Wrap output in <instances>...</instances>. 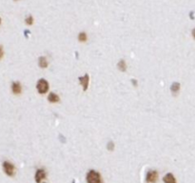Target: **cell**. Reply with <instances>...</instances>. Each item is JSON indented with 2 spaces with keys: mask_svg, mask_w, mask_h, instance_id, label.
I'll list each match as a JSON object with an SVG mask.
<instances>
[{
  "mask_svg": "<svg viewBox=\"0 0 195 183\" xmlns=\"http://www.w3.org/2000/svg\"><path fill=\"white\" fill-rule=\"evenodd\" d=\"M86 179L88 183H103L100 173L94 170H92L87 173Z\"/></svg>",
  "mask_w": 195,
  "mask_h": 183,
  "instance_id": "obj_1",
  "label": "cell"
},
{
  "mask_svg": "<svg viewBox=\"0 0 195 183\" xmlns=\"http://www.w3.org/2000/svg\"><path fill=\"white\" fill-rule=\"evenodd\" d=\"M36 89H37L38 93H41V94L46 93L49 91V83H48V81L46 79H43V78L39 79L37 81V84H36Z\"/></svg>",
  "mask_w": 195,
  "mask_h": 183,
  "instance_id": "obj_2",
  "label": "cell"
},
{
  "mask_svg": "<svg viewBox=\"0 0 195 183\" xmlns=\"http://www.w3.org/2000/svg\"><path fill=\"white\" fill-rule=\"evenodd\" d=\"M3 170H4L6 175L9 176V177H13L15 173V167L9 161L3 162Z\"/></svg>",
  "mask_w": 195,
  "mask_h": 183,
  "instance_id": "obj_3",
  "label": "cell"
},
{
  "mask_svg": "<svg viewBox=\"0 0 195 183\" xmlns=\"http://www.w3.org/2000/svg\"><path fill=\"white\" fill-rule=\"evenodd\" d=\"M158 179V173L156 171H149L146 176V181L148 183H155Z\"/></svg>",
  "mask_w": 195,
  "mask_h": 183,
  "instance_id": "obj_4",
  "label": "cell"
},
{
  "mask_svg": "<svg viewBox=\"0 0 195 183\" xmlns=\"http://www.w3.org/2000/svg\"><path fill=\"white\" fill-rule=\"evenodd\" d=\"M79 81H80V84L82 86L83 90L87 91L88 84H90V76H88V74H85L84 76H80L79 77Z\"/></svg>",
  "mask_w": 195,
  "mask_h": 183,
  "instance_id": "obj_5",
  "label": "cell"
},
{
  "mask_svg": "<svg viewBox=\"0 0 195 183\" xmlns=\"http://www.w3.org/2000/svg\"><path fill=\"white\" fill-rule=\"evenodd\" d=\"M45 177H46V172L43 169H39V170H37L36 173H35L34 179H35V181H36V183H41L42 180Z\"/></svg>",
  "mask_w": 195,
  "mask_h": 183,
  "instance_id": "obj_6",
  "label": "cell"
},
{
  "mask_svg": "<svg viewBox=\"0 0 195 183\" xmlns=\"http://www.w3.org/2000/svg\"><path fill=\"white\" fill-rule=\"evenodd\" d=\"M12 92L14 94H19L22 92V86L19 82H13L12 84Z\"/></svg>",
  "mask_w": 195,
  "mask_h": 183,
  "instance_id": "obj_7",
  "label": "cell"
},
{
  "mask_svg": "<svg viewBox=\"0 0 195 183\" xmlns=\"http://www.w3.org/2000/svg\"><path fill=\"white\" fill-rule=\"evenodd\" d=\"M48 100L51 103H57V102H59L60 97H59V95L56 94L55 93H51L48 97Z\"/></svg>",
  "mask_w": 195,
  "mask_h": 183,
  "instance_id": "obj_8",
  "label": "cell"
},
{
  "mask_svg": "<svg viewBox=\"0 0 195 183\" xmlns=\"http://www.w3.org/2000/svg\"><path fill=\"white\" fill-rule=\"evenodd\" d=\"M165 183H176V179L172 173H167L163 178Z\"/></svg>",
  "mask_w": 195,
  "mask_h": 183,
  "instance_id": "obj_9",
  "label": "cell"
},
{
  "mask_svg": "<svg viewBox=\"0 0 195 183\" xmlns=\"http://www.w3.org/2000/svg\"><path fill=\"white\" fill-rule=\"evenodd\" d=\"M38 65H39V67L42 68V69L47 68L48 65H49L47 58H46L45 56H41V57H39V59H38Z\"/></svg>",
  "mask_w": 195,
  "mask_h": 183,
  "instance_id": "obj_10",
  "label": "cell"
},
{
  "mask_svg": "<svg viewBox=\"0 0 195 183\" xmlns=\"http://www.w3.org/2000/svg\"><path fill=\"white\" fill-rule=\"evenodd\" d=\"M117 67H118V69L120 70V71L125 72L126 70H127V63H126V61L124 60V59H121L119 62H118V64H117Z\"/></svg>",
  "mask_w": 195,
  "mask_h": 183,
  "instance_id": "obj_11",
  "label": "cell"
},
{
  "mask_svg": "<svg viewBox=\"0 0 195 183\" xmlns=\"http://www.w3.org/2000/svg\"><path fill=\"white\" fill-rule=\"evenodd\" d=\"M87 39H88V36H87L86 32H82L78 34V40L80 42H85V41H87Z\"/></svg>",
  "mask_w": 195,
  "mask_h": 183,
  "instance_id": "obj_12",
  "label": "cell"
},
{
  "mask_svg": "<svg viewBox=\"0 0 195 183\" xmlns=\"http://www.w3.org/2000/svg\"><path fill=\"white\" fill-rule=\"evenodd\" d=\"M179 89H180V85H179V83H173L172 84V86H171V91L173 92V93H177L179 91Z\"/></svg>",
  "mask_w": 195,
  "mask_h": 183,
  "instance_id": "obj_13",
  "label": "cell"
},
{
  "mask_svg": "<svg viewBox=\"0 0 195 183\" xmlns=\"http://www.w3.org/2000/svg\"><path fill=\"white\" fill-rule=\"evenodd\" d=\"M25 22L27 25H32L33 23V17L32 15H29L26 17V19H25Z\"/></svg>",
  "mask_w": 195,
  "mask_h": 183,
  "instance_id": "obj_14",
  "label": "cell"
},
{
  "mask_svg": "<svg viewBox=\"0 0 195 183\" xmlns=\"http://www.w3.org/2000/svg\"><path fill=\"white\" fill-rule=\"evenodd\" d=\"M3 55H4V51H3V47H2L1 45H0V59H2Z\"/></svg>",
  "mask_w": 195,
  "mask_h": 183,
  "instance_id": "obj_15",
  "label": "cell"
},
{
  "mask_svg": "<svg viewBox=\"0 0 195 183\" xmlns=\"http://www.w3.org/2000/svg\"><path fill=\"white\" fill-rule=\"evenodd\" d=\"M113 143L112 142H110L109 144H108V149L110 150V151H111V150H113Z\"/></svg>",
  "mask_w": 195,
  "mask_h": 183,
  "instance_id": "obj_16",
  "label": "cell"
},
{
  "mask_svg": "<svg viewBox=\"0 0 195 183\" xmlns=\"http://www.w3.org/2000/svg\"><path fill=\"white\" fill-rule=\"evenodd\" d=\"M192 34H193V37L195 38V29L193 30V32H192Z\"/></svg>",
  "mask_w": 195,
  "mask_h": 183,
  "instance_id": "obj_17",
  "label": "cell"
},
{
  "mask_svg": "<svg viewBox=\"0 0 195 183\" xmlns=\"http://www.w3.org/2000/svg\"><path fill=\"white\" fill-rule=\"evenodd\" d=\"M0 23H1V18H0Z\"/></svg>",
  "mask_w": 195,
  "mask_h": 183,
  "instance_id": "obj_18",
  "label": "cell"
},
{
  "mask_svg": "<svg viewBox=\"0 0 195 183\" xmlns=\"http://www.w3.org/2000/svg\"><path fill=\"white\" fill-rule=\"evenodd\" d=\"M14 1H17V0H14Z\"/></svg>",
  "mask_w": 195,
  "mask_h": 183,
  "instance_id": "obj_19",
  "label": "cell"
}]
</instances>
